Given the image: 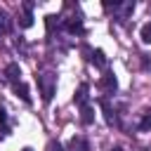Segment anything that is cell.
Listing matches in <instances>:
<instances>
[{"mask_svg":"<svg viewBox=\"0 0 151 151\" xmlns=\"http://www.w3.org/2000/svg\"><path fill=\"white\" fill-rule=\"evenodd\" d=\"M104 9L113 12V19L118 24H125L132 12H134V0H123V2H104Z\"/></svg>","mask_w":151,"mask_h":151,"instance_id":"6da1fadb","label":"cell"},{"mask_svg":"<svg viewBox=\"0 0 151 151\" xmlns=\"http://www.w3.org/2000/svg\"><path fill=\"white\" fill-rule=\"evenodd\" d=\"M35 80H38V87H40L42 101H45V104H50V101H52V97H54V90H57V76H54V73H50V71H45V73H38V76H35Z\"/></svg>","mask_w":151,"mask_h":151,"instance_id":"7a4b0ae2","label":"cell"},{"mask_svg":"<svg viewBox=\"0 0 151 151\" xmlns=\"http://www.w3.org/2000/svg\"><path fill=\"white\" fill-rule=\"evenodd\" d=\"M99 87L104 90V94H116V90H118V80H116V76H113V73H104L101 80H99Z\"/></svg>","mask_w":151,"mask_h":151,"instance_id":"3957f363","label":"cell"},{"mask_svg":"<svg viewBox=\"0 0 151 151\" xmlns=\"http://www.w3.org/2000/svg\"><path fill=\"white\" fill-rule=\"evenodd\" d=\"M99 106H101V111H104V118H106V123H109V125H118L116 111H113V106H111V101H109L106 97H101V99H99Z\"/></svg>","mask_w":151,"mask_h":151,"instance_id":"277c9868","label":"cell"},{"mask_svg":"<svg viewBox=\"0 0 151 151\" xmlns=\"http://www.w3.org/2000/svg\"><path fill=\"white\" fill-rule=\"evenodd\" d=\"M19 26L21 28H31L33 26V2H24V14L19 17Z\"/></svg>","mask_w":151,"mask_h":151,"instance_id":"5b68a950","label":"cell"},{"mask_svg":"<svg viewBox=\"0 0 151 151\" xmlns=\"http://www.w3.org/2000/svg\"><path fill=\"white\" fill-rule=\"evenodd\" d=\"M5 78H7L12 85H14V83H21V68H19L17 61H12V64L5 66Z\"/></svg>","mask_w":151,"mask_h":151,"instance_id":"8992f818","label":"cell"},{"mask_svg":"<svg viewBox=\"0 0 151 151\" xmlns=\"http://www.w3.org/2000/svg\"><path fill=\"white\" fill-rule=\"evenodd\" d=\"M90 61H92L97 68H106V64H109L104 50H92V52H90Z\"/></svg>","mask_w":151,"mask_h":151,"instance_id":"52a82bcc","label":"cell"},{"mask_svg":"<svg viewBox=\"0 0 151 151\" xmlns=\"http://www.w3.org/2000/svg\"><path fill=\"white\" fill-rule=\"evenodd\" d=\"M87 90H90V87H87V83H80V85H78L76 94H73V101H76L78 106H85V104H87V97H90V94H87Z\"/></svg>","mask_w":151,"mask_h":151,"instance_id":"ba28073f","label":"cell"},{"mask_svg":"<svg viewBox=\"0 0 151 151\" xmlns=\"http://www.w3.org/2000/svg\"><path fill=\"white\" fill-rule=\"evenodd\" d=\"M66 151H90V144H87L85 137H73L68 142V149Z\"/></svg>","mask_w":151,"mask_h":151,"instance_id":"9c48e42d","label":"cell"},{"mask_svg":"<svg viewBox=\"0 0 151 151\" xmlns=\"http://www.w3.org/2000/svg\"><path fill=\"white\" fill-rule=\"evenodd\" d=\"M80 123H83V125H92V123H94V111H92L90 104L80 106Z\"/></svg>","mask_w":151,"mask_h":151,"instance_id":"30bf717a","label":"cell"},{"mask_svg":"<svg viewBox=\"0 0 151 151\" xmlns=\"http://www.w3.org/2000/svg\"><path fill=\"white\" fill-rule=\"evenodd\" d=\"M9 28H12V17H9L5 9H0V35L9 33Z\"/></svg>","mask_w":151,"mask_h":151,"instance_id":"8fae6325","label":"cell"},{"mask_svg":"<svg viewBox=\"0 0 151 151\" xmlns=\"http://www.w3.org/2000/svg\"><path fill=\"white\" fill-rule=\"evenodd\" d=\"M14 92H17L26 104H31V94H28V85H26V83H14Z\"/></svg>","mask_w":151,"mask_h":151,"instance_id":"7c38bea8","label":"cell"},{"mask_svg":"<svg viewBox=\"0 0 151 151\" xmlns=\"http://www.w3.org/2000/svg\"><path fill=\"white\" fill-rule=\"evenodd\" d=\"M139 38H142V42H151V21H146L144 26H142V31H139Z\"/></svg>","mask_w":151,"mask_h":151,"instance_id":"4fadbf2b","label":"cell"},{"mask_svg":"<svg viewBox=\"0 0 151 151\" xmlns=\"http://www.w3.org/2000/svg\"><path fill=\"white\" fill-rule=\"evenodd\" d=\"M146 130H151V113L144 116V120L139 123V132H146Z\"/></svg>","mask_w":151,"mask_h":151,"instance_id":"5bb4252c","label":"cell"},{"mask_svg":"<svg viewBox=\"0 0 151 151\" xmlns=\"http://www.w3.org/2000/svg\"><path fill=\"white\" fill-rule=\"evenodd\" d=\"M142 66H144L146 71L151 68V59H149V54H142Z\"/></svg>","mask_w":151,"mask_h":151,"instance_id":"9a60e30c","label":"cell"},{"mask_svg":"<svg viewBox=\"0 0 151 151\" xmlns=\"http://www.w3.org/2000/svg\"><path fill=\"white\" fill-rule=\"evenodd\" d=\"M0 125H7V111H5V106H0Z\"/></svg>","mask_w":151,"mask_h":151,"instance_id":"2e32d148","label":"cell"},{"mask_svg":"<svg viewBox=\"0 0 151 151\" xmlns=\"http://www.w3.org/2000/svg\"><path fill=\"white\" fill-rule=\"evenodd\" d=\"M109 151H123V149H118V146H116V149H109Z\"/></svg>","mask_w":151,"mask_h":151,"instance_id":"e0dca14e","label":"cell"},{"mask_svg":"<svg viewBox=\"0 0 151 151\" xmlns=\"http://www.w3.org/2000/svg\"><path fill=\"white\" fill-rule=\"evenodd\" d=\"M24 151H33V149H28V146H26V149H24Z\"/></svg>","mask_w":151,"mask_h":151,"instance_id":"ac0fdd59","label":"cell"}]
</instances>
